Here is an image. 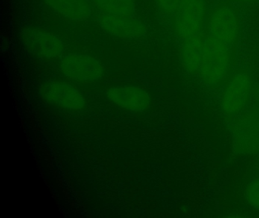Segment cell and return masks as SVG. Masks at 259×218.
Returning <instances> with one entry per match:
<instances>
[{"mask_svg":"<svg viewBox=\"0 0 259 218\" xmlns=\"http://www.w3.org/2000/svg\"><path fill=\"white\" fill-rule=\"evenodd\" d=\"M252 92V78L248 70L234 68L222 86L221 107L223 114L233 119L246 110Z\"/></svg>","mask_w":259,"mask_h":218,"instance_id":"1","label":"cell"},{"mask_svg":"<svg viewBox=\"0 0 259 218\" xmlns=\"http://www.w3.org/2000/svg\"><path fill=\"white\" fill-rule=\"evenodd\" d=\"M240 30L239 12L230 2H221L208 9L204 26L207 36L237 47Z\"/></svg>","mask_w":259,"mask_h":218,"instance_id":"2","label":"cell"},{"mask_svg":"<svg viewBox=\"0 0 259 218\" xmlns=\"http://www.w3.org/2000/svg\"><path fill=\"white\" fill-rule=\"evenodd\" d=\"M208 9L206 0H182L171 18L172 30L180 42L204 30Z\"/></svg>","mask_w":259,"mask_h":218,"instance_id":"3","label":"cell"},{"mask_svg":"<svg viewBox=\"0 0 259 218\" xmlns=\"http://www.w3.org/2000/svg\"><path fill=\"white\" fill-rule=\"evenodd\" d=\"M230 129L236 152H259V107L246 109L233 118Z\"/></svg>","mask_w":259,"mask_h":218,"instance_id":"4","label":"cell"},{"mask_svg":"<svg viewBox=\"0 0 259 218\" xmlns=\"http://www.w3.org/2000/svg\"><path fill=\"white\" fill-rule=\"evenodd\" d=\"M60 68L63 74L78 81H94L104 75L102 64L95 58L80 53H70L62 59Z\"/></svg>","mask_w":259,"mask_h":218,"instance_id":"5","label":"cell"},{"mask_svg":"<svg viewBox=\"0 0 259 218\" xmlns=\"http://www.w3.org/2000/svg\"><path fill=\"white\" fill-rule=\"evenodd\" d=\"M97 22L112 36L122 39H136L145 35L146 27L142 21L133 17L116 16L98 12Z\"/></svg>","mask_w":259,"mask_h":218,"instance_id":"6","label":"cell"},{"mask_svg":"<svg viewBox=\"0 0 259 218\" xmlns=\"http://www.w3.org/2000/svg\"><path fill=\"white\" fill-rule=\"evenodd\" d=\"M22 37L31 51L45 59H54L63 54V41L49 32L29 27L24 29Z\"/></svg>","mask_w":259,"mask_h":218,"instance_id":"7","label":"cell"},{"mask_svg":"<svg viewBox=\"0 0 259 218\" xmlns=\"http://www.w3.org/2000/svg\"><path fill=\"white\" fill-rule=\"evenodd\" d=\"M42 95L50 101L69 109H80L84 105V98L79 91L64 82H48L42 86Z\"/></svg>","mask_w":259,"mask_h":218,"instance_id":"8","label":"cell"},{"mask_svg":"<svg viewBox=\"0 0 259 218\" xmlns=\"http://www.w3.org/2000/svg\"><path fill=\"white\" fill-rule=\"evenodd\" d=\"M107 96L115 104L132 111H142L150 104L148 92L133 86L113 87L107 91Z\"/></svg>","mask_w":259,"mask_h":218,"instance_id":"9","label":"cell"},{"mask_svg":"<svg viewBox=\"0 0 259 218\" xmlns=\"http://www.w3.org/2000/svg\"><path fill=\"white\" fill-rule=\"evenodd\" d=\"M205 41V31L204 30L185 40L180 42L182 62L188 72L198 77L202 59Z\"/></svg>","mask_w":259,"mask_h":218,"instance_id":"10","label":"cell"},{"mask_svg":"<svg viewBox=\"0 0 259 218\" xmlns=\"http://www.w3.org/2000/svg\"><path fill=\"white\" fill-rule=\"evenodd\" d=\"M54 12L71 21H85L92 14L89 0H45Z\"/></svg>","mask_w":259,"mask_h":218,"instance_id":"11","label":"cell"},{"mask_svg":"<svg viewBox=\"0 0 259 218\" xmlns=\"http://www.w3.org/2000/svg\"><path fill=\"white\" fill-rule=\"evenodd\" d=\"M98 12L116 16L133 17L135 14L134 0H94Z\"/></svg>","mask_w":259,"mask_h":218,"instance_id":"12","label":"cell"},{"mask_svg":"<svg viewBox=\"0 0 259 218\" xmlns=\"http://www.w3.org/2000/svg\"><path fill=\"white\" fill-rule=\"evenodd\" d=\"M245 196L248 204L259 210V178L250 183L247 188Z\"/></svg>","mask_w":259,"mask_h":218,"instance_id":"13","label":"cell"},{"mask_svg":"<svg viewBox=\"0 0 259 218\" xmlns=\"http://www.w3.org/2000/svg\"><path fill=\"white\" fill-rule=\"evenodd\" d=\"M181 1L182 0H155L160 12L170 19L178 9Z\"/></svg>","mask_w":259,"mask_h":218,"instance_id":"14","label":"cell"},{"mask_svg":"<svg viewBox=\"0 0 259 218\" xmlns=\"http://www.w3.org/2000/svg\"><path fill=\"white\" fill-rule=\"evenodd\" d=\"M230 3H242V4H254L257 3L259 0H227Z\"/></svg>","mask_w":259,"mask_h":218,"instance_id":"15","label":"cell"},{"mask_svg":"<svg viewBox=\"0 0 259 218\" xmlns=\"http://www.w3.org/2000/svg\"><path fill=\"white\" fill-rule=\"evenodd\" d=\"M258 94H259V92H258Z\"/></svg>","mask_w":259,"mask_h":218,"instance_id":"16","label":"cell"}]
</instances>
